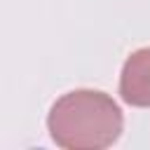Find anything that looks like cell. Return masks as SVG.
Returning a JSON list of instances; mask_svg holds the SVG:
<instances>
[{
    "label": "cell",
    "mask_w": 150,
    "mask_h": 150,
    "mask_svg": "<svg viewBox=\"0 0 150 150\" xmlns=\"http://www.w3.org/2000/svg\"><path fill=\"white\" fill-rule=\"evenodd\" d=\"M47 129L63 150H103L120 138L124 115L105 91L73 89L54 101Z\"/></svg>",
    "instance_id": "1"
},
{
    "label": "cell",
    "mask_w": 150,
    "mask_h": 150,
    "mask_svg": "<svg viewBox=\"0 0 150 150\" xmlns=\"http://www.w3.org/2000/svg\"><path fill=\"white\" fill-rule=\"evenodd\" d=\"M120 96L134 108H150V47L127 56L120 73Z\"/></svg>",
    "instance_id": "2"
}]
</instances>
